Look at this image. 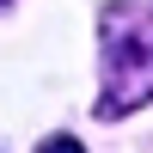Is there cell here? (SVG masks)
Instances as JSON below:
<instances>
[{
  "label": "cell",
  "mask_w": 153,
  "mask_h": 153,
  "mask_svg": "<svg viewBox=\"0 0 153 153\" xmlns=\"http://www.w3.org/2000/svg\"><path fill=\"white\" fill-rule=\"evenodd\" d=\"M37 153H86V147H80V141H74V135H49V141H43V147H37Z\"/></svg>",
  "instance_id": "cell-2"
},
{
  "label": "cell",
  "mask_w": 153,
  "mask_h": 153,
  "mask_svg": "<svg viewBox=\"0 0 153 153\" xmlns=\"http://www.w3.org/2000/svg\"><path fill=\"white\" fill-rule=\"evenodd\" d=\"M0 6H6V0H0Z\"/></svg>",
  "instance_id": "cell-3"
},
{
  "label": "cell",
  "mask_w": 153,
  "mask_h": 153,
  "mask_svg": "<svg viewBox=\"0 0 153 153\" xmlns=\"http://www.w3.org/2000/svg\"><path fill=\"white\" fill-rule=\"evenodd\" d=\"M98 55H104V92L98 117L117 123L153 98V0H110L98 19Z\"/></svg>",
  "instance_id": "cell-1"
}]
</instances>
